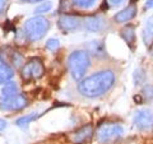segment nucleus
Listing matches in <instances>:
<instances>
[{
	"label": "nucleus",
	"mask_w": 153,
	"mask_h": 144,
	"mask_svg": "<svg viewBox=\"0 0 153 144\" xmlns=\"http://www.w3.org/2000/svg\"><path fill=\"white\" fill-rule=\"evenodd\" d=\"M27 106V99L23 94L13 97H0V108L4 111H18Z\"/></svg>",
	"instance_id": "7"
},
{
	"label": "nucleus",
	"mask_w": 153,
	"mask_h": 144,
	"mask_svg": "<svg viewBox=\"0 0 153 144\" xmlns=\"http://www.w3.org/2000/svg\"><path fill=\"white\" fill-rule=\"evenodd\" d=\"M45 73V68L42 64L41 59L38 57H33V59L28 60L27 63L22 66L21 74L22 78L25 80H32V79H40Z\"/></svg>",
	"instance_id": "5"
},
{
	"label": "nucleus",
	"mask_w": 153,
	"mask_h": 144,
	"mask_svg": "<svg viewBox=\"0 0 153 144\" xmlns=\"http://www.w3.org/2000/svg\"><path fill=\"white\" fill-rule=\"evenodd\" d=\"M91 65L89 54L84 50H75L68 57L69 73L75 82H80Z\"/></svg>",
	"instance_id": "2"
},
{
	"label": "nucleus",
	"mask_w": 153,
	"mask_h": 144,
	"mask_svg": "<svg viewBox=\"0 0 153 144\" xmlns=\"http://www.w3.org/2000/svg\"><path fill=\"white\" fill-rule=\"evenodd\" d=\"M82 24L79 17L71 16V14H61L57 19V26L64 32H74Z\"/></svg>",
	"instance_id": "8"
},
{
	"label": "nucleus",
	"mask_w": 153,
	"mask_h": 144,
	"mask_svg": "<svg viewBox=\"0 0 153 144\" xmlns=\"http://www.w3.org/2000/svg\"><path fill=\"white\" fill-rule=\"evenodd\" d=\"M142 96L148 101L153 99V85L152 84L146 85V87L143 88V91H142Z\"/></svg>",
	"instance_id": "23"
},
{
	"label": "nucleus",
	"mask_w": 153,
	"mask_h": 144,
	"mask_svg": "<svg viewBox=\"0 0 153 144\" xmlns=\"http://www.w3.org/2000/svg\"><path fill=\"white\" fill-rule=\"evenodd\" d=\"M7 4H8V0H0V14L4 12V9L7 8Z\"/></svg>",
	"instance_id": "24"
},
{
	"label": "nucleus",
	"mask_w": 153,
	"mask_h": 144,
	"mask_svg": "<svg viewBox=\"0 0 153 144\" xmlns=\"http://www.w3.org/2000/svg\"><path fill=\"white\" fill-rule=\"evenodd\" d=\"M133 121L138 130L148 131L153 128V112L148 108L138 110L135 115H134Z\"/></svg>",
	"instance_id": "6"
},
{
	"label": "nucleus",
	"mask_w": 153,
	"mask_h": 144,
	"mask_svg": "<svg viewBox=\"0 0 153 144\" xmlns=\"http://www.w3.org/2000/svg\"><path fill=\"white\" fill-rule=\"evenodd\" d=\"M51 8H52V4L50 1H44V3H41L38 7H36V9L33 12H35V14H44V13L50 12Z\"/></svg>",
	"instance_id": "19"
},
{
	"label": "nucleus",
	"mask_w": 153,
	"mask_h": 144,
	"mask_svg": "<svg viewBox=\"0 0 153 144\" xmlns=\"http://www.w3.org/2000/svg\"><path fill=\"white\" fill-rule=\"evenodd\" d=\"M108 1L111 3L112 5H119V4H121V3L124 1V0H108Z\"/></svg>",
	"instance_id": "28"
},
{
	"label": "nucleus",
	"mask_w": 153,
	"mask_h": 144,
	"mask_svg": "<svg viewBox=\"0 0 153 144\" xmlns=\"http://www.w3.org/2000/svg\"><path fill=\"white\" fill-rule=\"evenodd\" d=\"M137 16V7L134 5H129L126 8H124L123 10L117 12L114 16V21L116 23H125L129 22Z\"/></svg>",
	"instance_id": "11"
},
{
	"label": "nucleus",
	"mask_w": 153,
	"mask_h": 144,
	"mask_svg": "<svg viewBox=\"0 0 153 144\" xmlns=\"http://www.w3.org/2000/svg\"><path fill=\"white\" fill-rule=\"evenodd\" d=\"M84 27L89 32H100L105 28V19L98 16L87 17L84 19Z\"/></svg>",
	"instance_id": "10"
},
{
	"label": "nucleus",
	"mask_w": 153,
	"mask_h": 144,
	"mask_svg": "<svg viewBox=\"0 0 153 144\" xmlns=\"http://www.w3.org/2000/svg\"><path fill=\"white\" fill-rule=\"evenodd\" d=\"M144 79H146V73L142 69H137L134 71V82H135V84H142Z\"/></svg>",
	"instance_id": "22"
},
{
	"label": "nucleus",
	"mask_w": 153,
	"mask_h": 144,
	"mask_svg": "<svg viewBox=\"0 0 153 144\" xmlns=\"http://www.w3.org/2000/svg\"><path fill=\"white\" fill-rule=\"evenodd\" d=\"M121 36L129 45H131L133 42L135 41V32H134V27L133 26H126L125 28H123Z\"/></svg>",
	"instance_id": "17"
},
{
	"label": "nucleus",
	"mask_w": 153,
	"mask_h": 144,
	"mask_svg": "<svg viewBox=\"0 0 153 144\" xmlns=\"http://www.w3.org/2000/svg\"><path fill=\"white\" fill-rule=\"evenodd\" d=\"M59 46H60V42L56 38H50V40L46 41V49L50 51H56L59 49Z\"/></svg>",
	"instance_id": "21"
},
{
	"label": "nucleus",
	"mask_w": 153,
	"mask_h": 144,
	"mask_svg": "<svg viewBox=\"0 0 153 144\" xmlns=\"http://www.w3.org/2000/svg\"><path fill=\"white\" fill-rule=\"evenodd\" d=\"M38 116H40V114H36V112L28 114V115H26V116H22V117L17 119L16 120V125L19 126V128H22V129H27L28 125H30L32 121H35L36 119H38Z\"/></svg>",
	"instance_id": "16"
},
{
	"label": "nucleus",
	"mask_w": 153,
	"mask_h": 144,
	"mask_svg": "<svg viewBox=\"0 0 153 144\" xmlns=\"http://www.w3.org/2000/svg\"><path fill=\"white\" fill-rule=\"evenodd\" d=\"M19 94V88L16 82H7L1 88V97H13Z\"/></svg>",
	"instance_id": "14"
},
{
	"label": "nucleus",
	"mask_w": 153,
	"mask_h": 144,
	"mask_svg": "<svg viewBox=\"0 0 153 144\" xmlns=\"http://www.w3.org/2000/svg\"><path fill=\"white\" fill-rule=\"evenodd\" d=\"M7 126H8V122L4 119H0V131H3Z\"/></svg>",
	"instance_id": "25"
},
{
	"label": "nucleus",
	"mask_w": 153,
	"mask_h": 144,
	"mask_svg": "<svg viewBox=\"0 0 153 144\" xmlns=\"http://www.w3.org/2000/svg\"><path fill=\"white\" fill-rule=\"evenodd\" d=\"M14 76L13 69L8 64H0V84H5L7 82H10Z\"/></svg>",
	"instance_id": "15"
},
{
	"label": "nucleus",
	"mask_w": 153,
	"mask_h": 144,
	"mask_svg": "<svg viewBox=\"0 0 153 144\" xmlns=\"http://www.w3.org/2000/svg\"><path fill=\"white\" fill-rule=\"evenodd\" d=\"M115 84L112 70H101L80 80L78 84L79 93L88 98H96L108 92Z\"/></svg>",
	"instance_id": "1"
},
{
	"label": "nucleus",
	"mask_w": 153,
	"mask_h": 144,
	"mask_svg": "<svg viewBox=\"0 0 153 144\" xmlns=\"http://www.w3.org/2000/svg\"><path fill=\"white\" fill-rule=\"evenodd\" d=\"M124 129L119 124H103L97 129V140L101 144H110L121 138Z\"/></svg>",
	"instance_id": "4"
},
{
	"label": "nucleus",
	"mask_w": 153,
	"mask_h": 144,
	"mask_svg": "<svg viewBox=\"0 0 153 144\" xmlns=\"http://www.w3.org/2000/svg\"><path fill=\"white\" fill-rule=\"evenodd\" d=\"M71 1H73L75 7L80 9H89L97 3V0H71Z\"/></svg>",
	"instance_id": "18"
},
{
	"label": "nucleus",
	"mask_w": 153,
	"mask_h": 144,
	"mask_svg": "<svg viewBox=\"0 0 153 144\" xmlns=\"http://www.w3.org/2000/svg\"><path fill=\"white\" fill-rule=\"evenodd\" d=\"M85 49H87L88 54H92L96 57H101L105 55V46H103V42L102 41H89L87 45H85Z\"/></svg>",
	"instance_id": "12"
},
{
	"label": "nucleus",
	"mask_w": 153,
	"mask_h": 144,
	"mask_svg": "<svg viewBox=\"0 0 153 144\" xmlns=\"http://www.w3.org/2000/svg\"><path fill=\"white\" fill-rule=\"evenodd\" d=\"M143 41L146 45H151L153 42V16L146 21L144 28H143Z\"/></svg>",
	"instance_id": "13"
},
{
	"label": "nucleus",
	"mask_w": 153,
	"mask_h": 144,
	"mask_svg": "<svg viewBox=\"0 0 153 144\" xmlns=\"http://www.w3.org/2000/svg\"><path fill=\"white\" fill-rule=\"evenodd\" d=\"M21 1H23V3H30V4H33V3H44L45 0H21Z\"/></svg>",
	"instance_id": "26"
},
{
	"label": "nucleus",
	"mask_w": 153,
	"mask_h": 144,
	"mask_svg": "<svg viewBox=\"0 0 153 144\" xmlns=\"http://www.w3.org/2000/svg\"><path fill=\"white\" fill-rule=\"evenodd\" d=\"M93 137V126L84 125L69 134V140L73 144H87Z\"/></svg>",
	"instance_id": "9"
},
{
	"label": "nucleus",
	"mask_w": 153,
	"mask_h": 144,
	"mask_svg": "<svg viewBox=\"0 0 153 144\" xmlns=\"http://www.w3.org/2000/svg\"><path fill=\"white\" fill-rule=\"evenodd\" d=\"M144 8H146V9H151V8H153V0H148V1L146 3Z\"/></svg>",
	"instance_id": "27"
},
{
	"label": "nucleus",
	"mask_w": 153,
	"mask_h": 144,
	"mask_svg": "<svg viewBox=\"0 0 153 144\" xmlns=\"http://www.w3.org/2000/svg\"><path fill=\"white\" fill-rule=\"evenodd\" d=\"M10 61L13 63V65L16 66V68H18V66H21L22 63H23V57L19 52L13 51V52H10Z\"/></svg>",
	"instance_id": "20"
},
{
	"label": "nucleus",
	"mask_w": 153,
	"mask_h": 144,
	"mask_svg": "<svg viewBox=\"0 0 153 144\" xmlns=\"http://www.w3.org/2000/svg\"><path fill=\"white\" fill-rule=\"evenodd\" d=\"M50 28V22L46 18L41 16H35L30 19H27L25 26H23V33L26 38L35 42L41 40L46 35V32Z\"/></svg>",
	"instance_id": "3"
}]
</instances>
